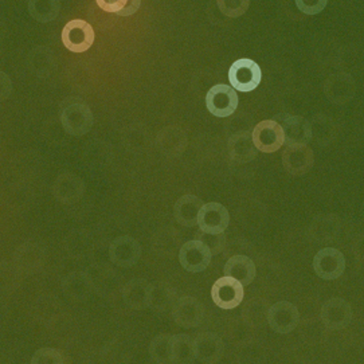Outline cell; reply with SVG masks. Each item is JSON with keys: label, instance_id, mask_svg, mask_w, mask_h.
I'll return each instance as SVG.
<instances>
[{"label": "cell", "instance_id": "1", "mask_svg": "<svg viewBox=\"0 0 364 364\" xmlns=\"http://www.w3.org/2000/svg\"><path fill=\"white\" fill-rule=\"evenodd\" d=\"M93 113L89 105L80 100H70L61 110L63 129L73 136L86 134L93 127Z\"/></svg>", "mask_w": 364, "mask_h": 364}, {"label": "cell", "instance_id": "2", "mask_svg": "<svg viewBox=\"0 0 364 364\" xmlns=\"http://www.w3.org/2000/svg\"><path fill=\"white\" fill-rule=\"evenodd\" d=\"M62 42L73 53H84L95 43V30L86 21L73 19L63 27Z\"/></svg>", "mask_w": 364, "mask_h": 364}, {"label": "cell", "instance_id": "3", "mask_svg": "<svg viewBox=\"0 0 364 364\" xmlns=\"http://www.w3.org/2000/svg\"><path fill=\"white\" fill-rule=\"evenodd\" d=\"M262 73L259 66L249 58L234 62L229 70L231 86L240 92H252L261 84Z\"/></svg>", "mask_w": 364, "mask_h": 364}, {"label": "cell", "instance_id": "4", "mask_svg": "<svg viewBox=\"0 0 364 364\" xmlns=\"http://www.w3.org/2000/svg\"><path fill=\"white\" fill-rule=\"evenodd\" d=\"M206 107L215 117H229L238 108L237 92L225 84L213 86L207 93Z\"/></svg>", "mask_w": 364, "mask_h": 364}, {"label": "cell", "instance_id": "5", "mask_svg": "<svg viewBox=\"0 0 364 364\" xmlns=\"http://www.w3.org/2000/svg\"><path fill=\"white\" fill-rule=\"evenodd\" d=\"M252 137L255 148L265 154L276 152L285 144V134L282 127L276 120L258 122Z\"/></svg>", "mask_w": 364, "mask_h": 364}, {"label": "cell", "instance_id": "6", "mask_svg": "<svg viewBox=\"0 0 364 364\" xmlns=\"http://www.w3.org/2000/svg\"><path fill=\"white\" fill-rule=\"evenodd\" d=\"M243 285L238 279L225 276L217 279L211 288V297L217 306L222 309H234L242 303Z\"/></svg>", "mask_w": 364, "mask_h": 364}, {"label": "cell", "instance_id": "7", "mask_svg": "<svg viewBox=\"0 0 364 364\" xmlns=\"http://www.w3.org/2000/svg\"><path fill=\"white\" fill-rule=\"evenodd\" d=\"M300 321V312L294 304L279 301L272 305L267 312V324L274 332L291 333Z\"/></svg>", "mask_w": 364, "mask_h": 364}, {"label": "cell", "instance_id": "8", "mask_svg": "<svg viewBox=\"0 0 364 364\" xmlns=\"http://www.w3.org/2000/svg\"><path fill=\"white\" fill-rule=\"evenodd\" d=\"M314 269L320 279H338L346 270V258L335 247H323L314 258Z\"/></svg>", "mask_w": 364, "mask_h": 364}, {"label": "cell", "instance_id": "9", "mask_svg": "<svg viewBox=\"0 0 364 364\" xmlns=\"http://www.w3.org/2000/svg\"><path fill=\"white\" fill-rule=\"evenodd\" d=\"M172 317L179 327H198L205 318V308L195 297L183 296L172 305Z\"/></svg>", "mask_w": 364, "mask_h": 364}, {"label": "cell", "instance_id": "10", "mask_svg": "<svg viewBox=\"0 0 364 364\" xmlns=\"http://www.w3.org/2000/svg\"><path fill=\"white\" fill-rule=\"evenodd\" d=\"M211 252L207 247L206 243L195 240L186 242L179 252V262L183 269L191 273L203 272L211 262Z\"/></svg>", "mask_w": 364, "mask_h": 364}, {"label": "cell", "instance_id": "11", "mask_svg": "<svg viewBox=\"0 0 364 364\" xmlns=\"http://www.w3.org/2000/svg\"><path fill=\"white\" fill-rule=\"evenodd\" d=\"M315 156L306 144L287 146L282 152V164L293 176H301L312 170Z\"/></svg>", "mask_w": 364, "mask_h": 364}, {"label": "cell", "instance_id": "12", "mask_svg": "<svg viewBox=\"0 0 364 364\" xmlns=\"http://www.w3.org/2000/svg\"><path fill=\"white\" fill-rule=\"evenodd\" d=\"M230 215L228 208L220 203H206L203 205L198 215L199 229L207 234H219L228 229Z\"/></svg>", "mask_w": 364, "mask_h": 364}, {"label": "cell", "instance_id": "13", "mask_svg": "<svg viewBox=\"0 0 364 364\" xmlns=\"http://www.w3.org/2000/svg\"><path fill=\"white\" fill-rule=\"evenodd\" d=\"M274 120L282 127L285 134V146L308 144L312 140L311 124L300 116L277 114Z\"/></svg>", "mask_w": 364, "mask_h": 364}, {"label": "cell", "instance_id": "14", "mask_svg": "<svg viewBox=\"0 0 364 364\" xmlns=\"http://www.w3.org/2000/svg\"><path fill=\"white\" fill-rule=\"evenodd\" d=\"M109 257L117 267H134L141 257V246L134 237L122 235L110 243Z\"/></svg>", "mask_w": 364, "mask_h": 364}, {"label": "cell", "instance_id": "15", "mask_svg": "<svg viewBox=\"0 0 364 364\" xmlns=\"http://www.w3.org/2000/svg\"><path fill=\"white\" fill-rule=\"evenodd\" d=\"M321 320L329 329H343L348 327L352 320V308L344 299H329L321 306Z\"/></svg>", "mask_w": 364, "mask_h": 364}, {"label": "cell", "instance_id": "16", "mask_svg": "<svg viewBox=\"0 0 364 364\" xmlns=\"http://www.w3.org/2000/svg\"><path fill=\"white\" fill-rule=\"evenodd\" d=\"M85 183L72 172L61 173L53 186L54 196L65 205H73L85 194Z\"/></svg>", "mask_w": 364, "mask_h": 364}, {"label": "cell", "instance_id": "17", "mask_svg": "<svg viewBox=\"0 0 364 364\" xmlns=\"http://www.w3.org/2000/svg\"><path fill=\"white\" fill-rule=\"evenodd\" d=\"M355 81L350 74L338 73L332 74L324 82V93L328 100L333 104L343 105L351 101L355 96Z\"/></svg>", "mask_w": 364, "mask_h": 364}, {"label": "cell", "instance_id": "18", "mask_svg": "<svg viewBox=\"0 0 364 364\" xmlns=\"http://www.w3.org/2000/svg\"><path fill=\"white\" fill-rule=\"evenodd\" d=\"M195 359L202 363H217L225 353V343L213 332L199 333L194 339Z\"/></svg>", "mask_w": 364, "mask_h": 364}, {"label": "cell", "instance_id": "19", "mask_svg": "<svg viewBox=\"0 0 364 364\" xmlns=\"http://www.w3.org/2000/svg\"><path fill=\"white\" fill-rule=\"evenodd\" d=\"M229 155L231 160L240 164H245L252 161L257 156V148L253 143V137L250 132L241 131L232 134L228 144Z\"/></svg>", "mask_w": 364, "mask_h": 364}, {"label": "cell", "instance_id": "20", "mask_svg": "<svg viewBox=\"0 0 364 364\" xmlns=\"http://www.w3.org/2000/svg\"><path fill=\"white\" fill-rule=\"evenodd\" d=\"M339 232L340 219L335 214L317 215L309 226V235L316 242H332L338 238Z\"/></svg>", "mask_w": 364, "mask_h": 364}, {"label": "cell", "instance_id": "21", "mask_svg": "<svg viewBox=\"0 0 364 364\" xmlns=\"http://www.w3.org/2000/svg\"><path fill=\"white\" fill-rule=\"evenodd\" d=\"M203 206V202L195 195H183L173 206V215L176 220L186 228H194L198 225V215Z\"/></svg>", "mask_w": 364, "mask_h": 364}, {"label": "cell", "instance_id": "22", "mask_svg": "<svg viewBox=\"0 0 364 364\" xmlns=\"http://www.w3.org/2000/svg\"><path fill=\"white\" fill-rule=\"evenodd\" d=\"M160 152L167 156H178L187 146V134L178 127H167L158 136Z\"/></svg>", "mask_w": 364, "mask_h": 364}, {"label": "cell", "instance_id": "23", "mask_svg": "<svg viewBox=\"0 0 364 364\" xmlns=\"http://www.w3.org/2000/svg\"><path fill=\"white\" fill-rule=\"evenodd\" d=\"M225 276L238 279L242 285H250L255 279V262L246 255H234L225 265Z\"/></svg>", "mask_w": 364, "mask_h": 364}, {"label": "cell", "instance_id": "24", "mask_svg": "<svg viewBox=\"0 0 364 364\" xmlns=\"http://www.w3.org/2000/svg\"><path fill=\"white\" fill-rule=\"evenodd\" d=\"M176 301V291L167 282L156 281L149 285L148 306L155 312L163 314Z\"/></svg>", "mask_w": 364, "mask_h": 364}, {"label": "cell", "instance_id": "25", "mask_svg": "<svg viewBox=\"0 0 364 364\" xmlns=\"http://www.w3.org/2000/svg\"><path fill=\"white\" fill-rule=\"evenodd\" d=\"M149 282L146 279H136L128 282L122 289V299L132 309H144L148 306Z\"/></svg>", "mask_w": 364, "mask_h": 364}, {"label": "cell", "instance_id": "26", "mask_svg": "<svg viewBox=\"0 0 364 364\" xmlns=\"http://www.w3.org/2000/svg\"><path fill=\"white\" fill-rule=\"evenodd\" d=\"M92 291V279L84 272L69 274L63 281V291L73 301H84Z\"/></svg>", "mask_w": 364, "mask_h": 364}, {"label": "cell", "instance_id": "27", "mask_svg": "<svg viewBox=\"0 0 364 364\" xmlns=\"http://www.w3.org/2000/svg\"><path fill=\"white\" fill-rule=\"evenodd\" d=\"M30 69L38 77H49L50 74L55 70V57L49 48H37L33 50L28 58Z\"/></svg>", "mask_w": 364, "mask_h": 364}, {"label": "cell", "instance_id": "28", "mask_svg": "<svg viewBox=\"0 0 364 364\" xmlns=\"http://www.w3.org/2000/svg\"><path fill=\"white\" fill-rule=\"evenodd\" d=\"M61 11L60 0H28V13L41 23H49L58 18Z\"/></svg>", "mask_w": 364, "mask_h": 364}, {"label": "cell", "instance_id": "29", "mask_svg": "<svg viewBox=\"0 0 364 364\" xmlns=\"http://www.w3.org/2000/svg\"><path fill=\"white\" fill-rule=\"evenodd\" d=\"M195 360L194 340L187 335H175L171 338V362L193 363Z\"/></svg>", "mask_w": 364, "mask_h": 364}, {"label": "cell", "instance_id": "30", "mask_svg": "<svg viewBox=\"0 0 364 364\" xmlns=\"http://www.w3.org/2000/svg\"><path fill=\"white\" fill-rule=\"evenodd\" d=\"M311 131H312V137H315L317 144L327 146L335 139L336 127L328 117L318 114L311 124Z\"/></svg>", "mask_w": 364, "mask_h": 364}, {"label": "cell", "instance_id": "31", "mask_svg": "<svg viewBox=\"0 0 364 364\" xmlns=\"http://www.w3.org/2000/svg\"><path fill=\"white\" fill-rule=\"evenodd\" d=\"M269 306L264 299H255L247 304L243 309V316L246 321L253 327H261L267 323Z\"/></svg>", "mask_w": 364, "mask_h": 364}, {"label": "cell", "instance_id": "32", "mask_svg": "<svg viewBox=\"0 0 364 364\" xmlns=\"http://www.w3.org/2000/svg\"><path fill=\"white\" fill-rule=\"evenodd\" d=\"M171 335H158L149 344V353L156 363H172L171 362Z\"/></svg>", "mask_w": 364, "mask_h": 364}, {"label": "cell", "instance_id": "33", "mask_svg": "<svg viewBox=\"0 0 364 364\" xmlns=\"http://www.w3.org/2000/svg\"><path fill=\"white\" fill-rule=\"evenodd\" d=\"M219 10L228 18H240L247 11L250 0H217Z\"/></svg>", "mask_w": 364, "mask_h": 364}, {"label": "cell", "instance_id": "34", "mask_svg": "<svg viewBox=\"0 0 364 364\" xmlns=\"http://www.w3.org/2000/svg\"><path fill=\"white\" fill-rule=\"evenodd\" d=\"M66 362H70L66 358V353L54 348H42L36 352L31 359V363L34 364H61Z\"/></svg>", "mask_w": 364, "mask_h": 364}, {"label": "cell", "instance_id": "35", "mask_svg": "<svg viewBox=\"0 0 364 364\" xmlns=\"http://www.w3.org/2000/svg\"><path fill=\"white\" fill-rule=\"evenodd\" d=\"M196 240L206 243L207 247L210 249L211 255H217L223 250L225 245H226V235L223 232L219 234H207L200 230L196 234Z\"/></svg>", "mask_w": 364, "mask_h": 364}, {"label": "cell", "instance_id": "36", "mask_svg": "<svg viewBox=\"0 0 364 364\" xmlns=\"http://www.w3.org/2000/svg\"><path fill=\"white\" fill-rule=\"evenodd\" d=\"M175 231L168 230V234H164V231H161V237H156L155 241V249L158 250L160 249L161 255H173L175 249L178 247L179 243V238L172 235Z\"/></svg>", "mask_w": 364, "mask_h": 364}, {"label": "cell", "instance_id": "37", "mask_svg": "<svg viewBox=\"0 0 364 364\" xmlns=\"http://www.w3.org/2000/svg\"><path fill=\"white\" fill-rule=\"evenodd\" d=\"M328 0H296V6L306 15L320 14L327 7Z\"/></svg>", "mask_w": 364, "mask_h": 364}, {"label": "cell", "instance_id": "38", "mask_svg": "<svg viewBox=\"0 0 364 364\" xmlns=\"http://www.w3.org/2000/svg\"><path fill=\"white\" fill-rule=\"evenodd\" d=\"M98 7L105 13L119 14L127 6L128 0H96Z\"/></svg>", "mask_w": 364, "mask_h": 364}, {"label": "cell", "instance_id": "39", "mask_svg": "<svg viewBox=\"0 0 364 364\" xmlns=\"http://www.w3.org/2000/svg\"><path fill=\"white\" fill-rule=\"evenodd\" d=\"M11 90H13L11 78L4 72H0V102L10 97Z\"/></svg>", "mask_w": 364, "mask_h": 364}, {"label": "cell", "instance_id": "40", "mask_svg": "<svg viewBox=\"0 0 364 364\" xmlns=\"http://www.w3.org/2000/svg\"><path fill=\"white\" fill-rule=\"evenodd\" d=\"M140 4H141V0H128L127 6L117 15H120V16H131V15L137 13V10L140 9Z\"/></svg>", "mask_w": 364, "mask_h": 364}, {"label": "cell", "instance_id": "41", "mask_svg": "<svg viewBox=\"0 0 364 364\" xmlns=\"http://www.w3.org/2000/svg\"><path fill=\"white\" fill-rule=\"evenodd\" d=\"M353 253L359 261H364V235H360L353 245Z\"/></svg>", "mask_w": 364, "mask_h": 364}, {"label": "cell", "instance_id": "42", "mask_svg": "<svg viewBox=\"0 0 364 364\" xmlns=\"http://www.w3.org/2000/svg\"><path fill=\"white\" fill-rule=\"evenodd\" d=\"M4 31H6V25H4V22H3V19L0 18V36H1Z\"/></svg>", "mask_w": 364, "mask_h": 364}, {"label": "cell", "instance_id": "43", "mask_svg": "<svg viewBox=\"0 0 364 364\" xmlns=\"http://www.w3.org/2000/svg\"><path fill=\"white\" fill-rule=\"evenodd\" d=\"M362 213H363V217H364V205H363V208H362Z\"/></svg>", "mask_w": 364, "mask_h": 364}]
</instances>
